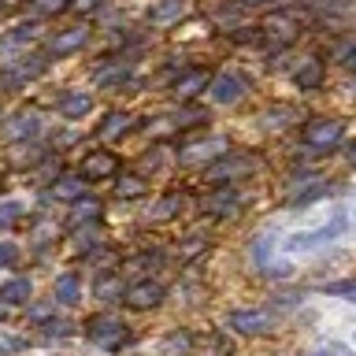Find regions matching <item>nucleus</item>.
<instances>
[{
    "instance_id": "obj_1",
    "label": "nucleus",
    "mask_w": 356,
    "mask_h": 356,
    "mask_svg": "<svg viewBox=\"0 0 356 356\" xmlns=\"http://www.w3.org/2000/svg\"><path fill=\"white\" fill-rule=\"evenodd\" d=\"M86 338L93 345H100L104 353H119V349H127V345L134 341V334H130V327L119 316H93L86 323Z\"/></svg>"
},
{
    "instance_id": "obj_2",
    "label": "nucleus",
    "mask_w": 356,
    "mask_h": 356,
    "mask_svg": "<svg viewBox=\"0 0 356 356\" xmlns=\"http://www.w3.org/2000/svg\"><path fill=\"white\" fill-rule=\"evenodd\" d=\"M256 171V160L252 156H234V152H227L219 163H211L208 167V178L216 186H227V182H234V178H245V175H252Z\"/></svg>"
},
{
    "instance_id": "obj_3",
    "label": "nucleus",
    "mask_w": 356,
    "mask_h": 356,
    "mask_svg": "<svg viewBox=\"0 0 356 356\" xmlns=\"http://www.w3.org/2000/svg\"><path fill=\"white\" fill-rule=\"evenodd\" d=\"M345 134V122L341 119H312L305 127V145L308 149H330V145H338Z\"/></svg>"
},
{
    "instance_id": "obj_4",
    "label": "nucleus",
    "mask_w": 356,
    "mask_h": 356,
    "mask_svg": "<svg viewBox=\"0 0 356 356\" xmlns=\"http://www.w3.org/2000/svg\"><path fill=\"white\" fill-rule=\"evenodd\" d=\"M245 89H249V78H245V74L222 71V74L211 78L208 93H211V100H216V104H234V100L245 97Z\"/></svg>"
},
{
    "instance_id": "obj_5",
    "label": "nucleus",
    "mask_w": 356,
    "mask_h": 356,
    "mask_svg": "<svg viewBox=\"0 0 356 356\" xmlns=\"http://www.w3.org/2000/svg\"><path fill=\"white\" fill-rule=\"evenodd\" d=\"M275 323H278L275 312L249 308V312H234V316H230V330H238V334H267V330H275Z\"/></svg>"
},
{
    "instance_id": "obj_6",
    "label": "nucleus",
    "mask_w": 356,
    "mask_h": 356,
    "mask_svg": "<svg viewBox=\"0 0 356 356\" xmlns=\"http://www.w3.org/2000/svg\"><path fill=\"white\" fill-rule=\"evenodd\" d=\"M345 230V216H338L330 222V227H319V230H312V234H293V238L286 241V249L289 252H308V249H319V245H327L330 238H338V234Z\"/></svg>"
},
{
    "instance_id": "obj_7",
    "label": "nucleus",
    "mask_w": 356,
    "mask_h": 356,
    "mask_svg": "<svg viewBox=\"0 0 356 356\" xmlns=\"http://www.w3.org/2000/svg\"><path fill=\"white\" fill-rule=\"evenodd\" d=\"M115 175H119V160L108 149H97L82 160V178L86 182H104V178H115Z\"/></svg>"
},
{
    "instance_id": "obj_8",
    "label": "nucleus",
    "mask_w": 356,
    "mask_h": 356,
    "mask_svg": "<svg viewBox=\"0 0 356 356\" xmlns=\"http://www.w3.org/2000/svg\"><path fill=\"white\" fill-rule=\"evenodd\" d=\"M122 300H127V308H134V312L160 308V305H163V286H160V282H138V286H127Z\"/></svg>"
},
{
    "instance_id": "obj_9",
    "label": "nucleus",
    "mask_w": 356,
    "mask_h": 356,
    "mask_svg": "<svg viewBox=\"0 0 356 356\" xmlns=\"http://www.w3.org/2000/svg\"><path fill=\"white\" fill-rule=\"evenodd\" d=\"M38 130H41V115H38V111H30V108L19 111V115H11V119L4 122V138H8L11 145H26Z\"/></svg>"
},
{
    "instance_id": "obj_10",
    "label": "nucleus",
    "mask_w": 356,
    "mask_h": 356,
    "mask_svg": "<svg viewBox=\"0 0 356 356\" xmlns=\"http://www.w3.org/2000/svg\"><path fill=\"white\" fill-rule=\"evenodd\" d=\"M86 41H89L86 26H67V30H60V33H52V38H49V56H71V52L82 49Z\"/></svg>"
},
{
    "instance_id": "obj_11",
    "label": "nucleus",
    "mask_w": 356,
    "mask_h": 356,
    "mask_svg": "<svg viewBox=\"0 0 356 356\" xmlns=\"http://www.w3.org/2000/svg\"><path fill=\"white\" fill-rule=\"evenodd\" d=\"M30 297H33V282L26 275H15V278H8L4 286H0V305L11 308V305H30Z\"/></svg>"
},
{
    "instance_id": "obj_12",
    "label": "nucleus",
    "mask_w": 356,
    "mask_h": 356,
    "mask_svg": "<svg viewBox=\"0 0 356 356\" xmlns=\"http://www.w3.org/2000/svg\"><path fill=\"white\" fill-rule=\"evenodd\" d=\"M130 130H134V115H127V111H108L104 122L97 127V138L100 141H115V138H127Z\"/></svg>"
},
{
    "instance_id": "obj_13",
    "label": "nucleus",
    "mask_w": 356,
    "mask_h": 356,
    "mask_svg": "<svg viewBox=\"0 0 356 356\" xmlns=\"http://www.w3.org/2000/svg\"><path fill=\"white\" fill-rule=\"evenodd\" d=\"M208 86H211L208 71H186V74H178V82H175V97L178 100H193V97L204 93Z\"/></svg>"
},
{
    "instance_id": "obj_14",
    "label": "nucleus",
    "mask_w": 356,
    "mask_h": 356,
    "mask_svg": "<svg viewBox=\"0 0 356 356\" xmlns=\"http://www.w3.org/2000/svg\"><path fill=\"white\" fill-rule=\"evenodd\" d=\"M97 219H100V200L97 197L74 200V208L67 211V227H71V230H82L86 222H97Z\"/></svg>"
},
{
    "instance_id": "obj_15",
    "label": "nucleus",
    "mask_w": 356,
    "mask_h": 356,
    "mask_svg": "<svg viewBox=\"0 0 356 356\" xmlns=\"http://www.w3.org/2000/svg\"><path fill=\"white\" fill-rule=\"evenodd\" d=\"M56 305H67V308H74L78 300H82V278H78V271H67L56 278Z\"/></svg>"
},
{
    "instance_id": "obj_16",
    "label": "nucleus",
    "mask_w": 356,
    "mask_h": 356,
    "mask_svg": "<svg viewBox=\"0 0 356 356\" xmlns=\"http://www.w3.org/2000/svg\"><path fill=\"white\" fill-rule=\"evenodd\" d=\"M86 189H89V182H86L82 175H60L52 182V197L56 200H71V204H74V200L86 197Z\"/></svg>"
},
{
    "instance_id": "obj_17",
    "label": "nucleus",
    "mask_w": 356,
    "mask_h": 356,
    "mask_svg": "<svg viewBox=\"0 0 356 356\" xmlns=\"http://www.w3.org/2000/svg\"><path fill=\"white\" fill-rule=\"evenodd\" d=\"M89 108H93V97H89L86 89H71V93L60 97V115L63 119H82V115H89Z\"/></svg>"
},
{
    "instance_id": "obj_18",
    "label": "nucleus",
    "mask_w": 356,
    "mask_h": 356,
    "mask_svg": "<svg viewBox=\"0 0 356 356\" xmlns=\"http://www.w3.org/2000/svg\"><path fill=\"white\" fill-rule=\"evenodd\" d=\"M93 293L100 297V300H122V293H127V286H122V278L119 275H111V271H104L93 282Z\"/></svg>"
},
{
    "instance_id": "obj_19",
    "label": "nucleus",
    "mask_w": 356,
    "mask_h": 356,
    "mask_svg": "<svg viewBox=\"0 0 356 356\" xmlns=\"http://www.w3.org/2000/svg\"><path fill=\"white\" fill-rule=\"evenodd\" d=\"M145 189H149V182H145L141 175H119L115 178V197L119 200H134V197H141Z\"/></svg>"
},
{
    "instance_id": "obj_20",
    "label": "nucleus",
    "mask_w": 356,
    "mask_h": 356,
    "mask_svg": "<svg viewBox=\"0 0 356 356\" xmlns=\"http://www.w3.org/2000/svg\"><path fill=\"white\" fill-rule=\"evenodd\" d=\"M297 89H316L319 82H323V63L319 60H305L297 67Z\"/></svg>"
},
{
    "instance_id": "obj_21",
    "label": "nucleus",
    "mask_w": 356,
    "mask_h": 356,
    "mask_svg": "<svg viewBox=\"0 0 356 356\" xmlns=\"http://www.w3.org/2000/svg\"><path fill=\"white\" fill-rule=\"evenodd\" d=\"M182 11H186V4L182 0H163V4H156L152 8V22L156 26H167V22H175V19H182Z\"/></svg>"
},
{
    "instance_id": "obj_22",
    "label": "nucleus",
    "mask_w": 356,
    "mask_h": 356,
    "mask_svg": "<svg viewBox=\"0 0 356 356\" xmlns=\"http://www.w3.org/2000/svg\"><path fill=\"white\" fill-rule=\"evenodd\" d=\"M178 208H182V193H171V197H163V200H160V208L152 211V222H163V219L178 216Z\"/></svg>"
},
{
    "instance_id": "obj_23",
    "label": "nucleus",
    "mask_w": 356,
    "mask_h": 356,
    "mask_svg": "<svg viewBox=\"0 0 356 356\" xmlns=\"http://www.w3.org/2000/svg\"><path fill=\"white\" fill-rule=\"evenodd\" d=\"M74 234H78V238H74V249H78V252H93L97 245H100V230H97V227H93V230L82 227V230H74Z\"/></svg>"
},
{
    "instance_id": "obj_24",
    "label": "nucleus",
    "mask_w": 356,
    "mask_h": 356,
    "mask_svg": "<svg viewBox=\"0 0 356 356\" xmlns=\"http://www.w3.org/2000/svg\"><path fill=\"white\" fill-rule=\"evenodd\" d=\"M327 193H330V186H327V182H316V186H308L305 193L293 197V208H308L312 200H319V197H327Z\"/></svg>"
},
{
    "instance_id": "obj_25",
    "label": "nucleus",
    "mask_w": 356,
    "mask_h": 356,
    "mask_svg": "<svg viewBox=\"0 0 356 356\" xmlns=\"http://www.w3.org/2000/svg\"><path fill=\"white\" fill-rule=\"evenodd\" d=\"M63 8H71V0H30L33 15H60Z\"/></svg>"
},
{
    "instance_id": "obj_26",
    "label": "nucleus",
    "mask_w": 356,
    "mask_h": 356,
    "mask_svg": "<svg viewBox=\"0 0 356 356\" xmlns=\"http://www.w3.org/2000/svg\"><path fill=\"white\" fill-rule=\"evenodd\" d=\"M26 338H19V334H8V330H0V356H11V353H22L26 349Z\"/></svg>"
},
{
    "instance_id": "obj_27",
    "label": "nucleus",
    "mask_w": 356,
    "mask_h": 356,
    "mask_svg": "<svg viewBox=\"0 0 356 356\" xmlns=\"http://www.w3.org/2000/svg\"><path fill=\"white\" fill-rule=\"evenodd\" d=\"M238 193H234V189H222V193H216V197H211L208 200V208L211 211H234V204H238Z\"/></svg>"
},
{
    "instance_id": "obj_28",
    "label": "nucleus",
    "mask_w": 356,
    "mask_h": 356,
    "mask_svg": "<svg viewBox=\"0 0 356 356\" xmlns=\"http://www.w3.org/2000/svg\"><path fill=\"white\" fill-rule=\"evenodd\" d=\"M52 308H56V300H52V305H44V300H41V305H30L26 308V319L33 323V327H44V323L52 319Z\"/></svg>"
},
{
    "instance_id": "obj_29",
    "label": "nucleus",
    "mask_w": 356,
    "mask_h": 356,
    "mask_svg": "<svg viewBox=\"0 0 356 356\" xmlns=\"http://www.w3.org/2000/svg\"><path fill=\"white\" fill-rule=\"evenodd\" d=\"M330 297H341V300H353L356 305V278H345V282H330L327 286Z\"/></svg>"
},
{
    "instance_id": "obj_30",
    "label": "nucleus",
    "mask_w": 356,
    "mask_h": 356,
    "mask_svg": "<svg viewBox=\"0 0 356 356\" xmlns=\"http://www.w3.org/2000/svg\"><path fill=\"white\" fill-rule=\"evenodd\" d=\"M222 145H227L222 138H216L211 145H189V149L182 152V160H186V163H193V160H200V156H204V149H208V152H222Z\"/></svg>"
},
{
    "instance_id": "obj_31",
    "label": "nucleus",
    "mask_w": 356,
    "mask_h": 356,
    "mask_svg": "<svg viewBox=\"0 0 356 356\" xmlns=\"http://www.w3.org/2000/svg\"><path fill=\"white\" fill-rule=\"evenodd\" d=\"M41 334H44V338H71V323H67V319H49L41 327Z\"/></svg>"
},
{
    "instance_id": "obj_32",
    "label": "nucleus",
    "mask_w": 356,
    "mask_h": 356,
    "mask_svg": "<svg viewBox=\"0 0 356 356\" xmlns=\"http://www.w3.org/2000/svg\"><path fill=\"white\" fill-rule=\"evenodd\" d=\"M33 30H38L33 22H19V26H11V33L4 38V44H22V41H30Z\"/></svg>"
},
{
    "instance_id": "obj_33",
    "label": "nucleus",
    "mask_w": 356,
    "mask_h": 356,
    "mask_svg": "<svg viewBox=\"0 0 356 356\" xmlns=\"http://www.w3.org/2000/svg\"><path fill=\"white\" fill-rule=\"evenodd\" d=\"M19 216H22V204H19V200H4V204H0V227H11Z\"/></svg>"
},
{
    "instance_id": "obj_34",
    "label": "nucleus",
    "mask_w": 356,
    "mask_h": 356,
    "mask_svg": "<svg viewBox=\"0 0 356 356\" xmlns=\"http://www.w3.org/2000/svg\"><path fill=\"white\" fill-rule=\"evenodd\" d=\"M19 245L15 241H0V267H15L19 264Z\"/></svg>"
},
{
    "instance_id": "obj_35",
    "label": "nucleus",
    "mask_w": 356,
    "mask_h": 356,
    "mask_svg": "<svg viewBox=\"0 0 356 356\" xmlns=\"http://www.w3.org/2000/svg\"><path fill=\"white\" fill-rule=\"evenodd\" d=\"M312 356H356V353L349 349V345H341V341H330L327 349H316Z\"/></svg>"
},
{
    "instance_id": "obj_36",
    "label": "nucleus",
    "mask_w": 356,
    "mask_h": 356,
    "mask_svg": "<svg viewBox=\"0 0 356 356\" xmlns=\"http://www.w3.org/2000/svg\"><path fill=\"white\" fill-rule=\"evenodd\" d=\"M175 349H178V353L189 349V338H186V334H171V338L163 341V353H175Z\"/></svg>"
},
{
    "instance_id": "obj_37",
    "label": "nucleus",
    "mask_w": 356,
    "mask_h": 356,
    "mask_svg": "<svg viewBox=\"0 0 356 356\" xmlns=\"http://www.w3.org/2000/svg\"><path fill=\"white\" fill-rule=\"evenodd\" d=\"M100 4H104V0H74L71 8H74V11H97Z\"/></svg>"
},
{
    "instance_id": "obj_38",
    "label": "nucleus",
    "mask_w": 356,
    "mask_h": 356,
    "mask_svg": "<svg viewBox=\"0 0 356 356\" xmlns=\"http://www.w3.org/2000/svg\"><path fill=\"white\" fill-rule=\"evenodd\" d=\"M345 67H349V71H356V49H353L349 56H345Z\"/></svg>"
},
{
    "instance_id": "obj_39",
    "label": "nucleus",
    "mask_w": 356,
    "mask_h": 356,
    "mask_svg": "<svg viewBox=\"0 0 356 356\" xmlns=\"http://www.w3.org/2000/svg\"><path fill=\"white\" fill-rule=\"evenodd\" d=\"M345 156H349V163H353V167H356V141H353V145H349V152H345Z\"/></svg>"
},
{
    "instance_id": "obj_40",
    "label": "nucleus",
    "mask_w": 356,
    "mask_h": 356,
    "mask_svg": "<svg viewBox=\"0 0 356 356\" xmlns=\"http://www.w3.org/2000/svg\"><path fill=\"white\" fill-rule=\"evenodd\" d=\"M245 4H264V0H245Z\"/></svg>"
},
{
    "instance_id": "obj_41",
    "label": "nucleus",
    "mask_w": 356,
    "mask_h": 356,
    "mask_svg": "<svg viewBox=\"0 0 356 356\" xmlns=\"http://www.w3.org/2000/svg\"><path fill=\"white\" fill-rule=\"evenodd\" d=\"M4 312H8V308H4V305H0V319H4Z\"/></svg>"
},
{
    "instance_id": "obj_42",
    "label": "nucleus",
    "mask_w": 356,
    "mask_h": 356,
    "mask_svg": "<svg viewBox=\"0 0 356 356\" xmlns=\"http://www.w3.org/2000/svg\"><path fill=\"white\" fill-rule=\"evenodd\" d=\"M0 119H4V111H0Z\"/></svg>"
}]
</instances>
